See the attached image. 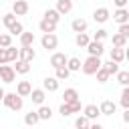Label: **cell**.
<instances>
[{
	"label": "cell",
	"mask_w": 129,
	"mask_h": 129,
	"mask_svg": "<svg viewBox=\"0 0 129 129\" xmlns=\"http://www.w3.org/2000/svg\"><path fill=\"white\" fill-rule=\"evenodd\" d=\"M101 64H103L101 56H87L85 62L81 64V71H83L85 75H95V73L101 69Z\"/></svg>",
	"instance_id": "obj_1"
},
{
	"label": "cell",
	"mask_w": 129,
	"mask_h": 129,
	"mask_svg": "<svg viewBox=\"0 0 129 129\" xmlns=\"http://www.w3.org/2000/svg\"><path fill=\"white\" fill-rule=\"evenodd\" d=\"M2 103H4L10 111H20V109H22V105H24L22 97H18L16 93H6V95H4V99H2Z\"/></svg>",
	"instance_id": "obj_2"
},
{
	"label": "cell",
	"mask_w": 129,
	"mask_h": 129,
	"mask_svg": "<svg viewBox=\"0 0 129 129\" xmlns=\"http://www.w3.org/2000/svg\"><path fill=\"white\" fill-rule=\"evenodd\" d=\"M16 73L12 69V64H0V81L2 83H14Z\"/></svg>",
	"instance_id": "obj_3"
},
{
	"label": "cell",
	"mask_w": 129,
	"mask_h": 129,
	"mask_svg": "<svg viewBox=\"0 0 129 129\" xmlns=\"http://www.w3.org/2000/svg\"><path fill=\"white\" fill-rule=\"evenodd\" d=\"M36 58V52L32 46H20L18 48V60H24V62H32Z\"/></svg>",
	"instance_id": "obj_4"
},
{
	"label": "cell",
	"mask_w": 129,
	"mask_h": 129,
	"mask_svg": "<svg viewBox=\"0 0 129 129\" xmlns=\"http://www.w3.org/2000/svg\"><path fill=\"white\" fill-rule=\"evenodd\" d=\"M40 44H42V48H46V50H54V48L58 46V38H56V34H42Z\"/></svg>",
	"instance_id": "obj_5"
},
{
	"label": "cell",
	"mask_w": 129,
	"mask_h": 129,
	"mask_svg": "<svg viewBox=\"0 0 129 129\" xmlns=\"http://www.w3.org/2000/svg\"><path fill=\"white\" fill-rule=\"evenodd\" d=\"M87 52H89V56H101L103 52H105V46H103V42H97V40H91L87 46Z\"/></svg>",
	"instance_id": "obj_6"
},
{
	"label": "cell",
	"mask_w": 129,
	"mask_h": 129,
	"mask_svg": "<svg viewBox=\"0 0 129 129\" xmlns=\"http://www.w3.org/2000/svg\"><path fill=\"white\" fill-rule=\"evenodd\" d=\"M83 115H85L89 121H97L99 115H101V111H99V107H97L95 103H91V105H85V107H83Z\"/></svg>",
	"instance_id": "obj_7"
},
{
	"label": "cell",
	"mask_w": 129,
	"mask_h": 129,
	"mask_svg": "<svg viewBox=\"0 0 129 129\" xmlns=\"http://www.w3.org/2000/svg\"><path fill=\"white\" fill-rule=\"evenodd\" d=\"M12 14H14V16H24V14H28V2H26V0H14V4H12Z\"/></svg>",
	"instance_id": "obj_8"
},
{
	"label": "cell",
	"mask_w": 129,
	"mask_h": 129,
	"mask_svg": "<svg viewBox=\"0 0 129 129\" xmlns=\"http://www.w3.org/2000/svg\"><path fill=\"white\" fill-rule=\"evenodd\" d=\"M67 60H69V56H67L64 52H52V56H50V67H52V69L67 67Z\"/></svg>",
	"instance_id": "obj_9"
},
{
	"label": "cell",
	"mask_w": 129,
	"mask_h": 129,
	"mask_svg": "<svg viewBox=\"0 0 129 129\" xmlns=\"http://www.w3.org/2000/svg\"><path fill=\"white\" fill-rule=\"evenodd\" d=\"M109 16H111V12H109V8H105V6H101V8H97V10L93 12V20H95V22H99V24L107 22V20H109Z\"/></svg>",
	"instance_id": "obj_10"
},
{
	"label": "cell",
	"mask_w": 129,
	"mask_h": 129,
	"mask_svg": "<svg viewBox=\"0 0 129 129\" xmlns=\"http://www.w3.org/2000/svg\"><path fill=\"white\" fill-rule=\"evenodd\" d=\"M113 20L117 24H129V10L127 8H117L113 12Z\"/></svg>",
	"instance_id": "obj_11"
},
{
	"label": "cell",
	"mask_w": 129,
	"mask_h": 129,
	"mask_svg": "<svg viewBox=\"0 0 129 129\" xmlns=\"http://www.w3.org/2000/svg\"><path fill=\"white\" fill-rule=\"evenodd\" d=\"M87 20L85 18H75L73 22H71V28H73V32L75 34H81V32H87Z\"/></svg>",
	"instance_id": "obj_12"
},
{
	"label": "cell",
	"mask_w": 129,
	"mask_h": 129,
	"mask_svg": "<svg viewBox=\"0 0 129 129\" xmlns=\"http://www.w3.org/2000/svg\"><path fill=\"white\" fill-rule=\"evenodd\" d=\"M125 58H127V50H125V48H115V46L111 48V60H113V62L121 64Z\"/></svg>",
	"instance_id": "obj_13"
},
{
	"label": "cell",
	"mask_w": 129,
	"mask_h": 129,
	"mask_svg": "<svg viewBox=\"0 0 129 129\" xmlns=\"http://www.w3.org/2000/svg\"><path fill=\"white\" fill-rule=\"evenodd\" d=\"M28 97L32 99V103H34V105H44V97H46V91H42V89H32Z\"/></svg>",
	"instance_id": "obj_14"
},
{
	"label": "cell",
	"mask_w": 129,
	"mask_h": 129,
	"mask_svg": "<svg viewBox=\"0 0 129 129\" xmlns=\"http://www.w3.org/2000/svg\"><path fill=\"white\" fill-rule=\"evenodd\" d=\"M99 111H101V115H113L115 111H117V105L113 103V101H109V99H105L101 105H99Z\"/></svg>",
	"instance_id": "obj_15"
},
{
	"label": "cell",
	"mask_w": 129,
	"mask_h": 129,
	"mask_svg": "<svg viewBox=\"0 0 129 129\" xmlns=\"http://www.w3.org/2000/svg\"><path fill=\"white\" fill-rule=\"evenodd\" d=\"M38 28H40V32H44V34H54L56 24L50 22V20H46V18H42V20L38 22Z\"/></svg>",
	"instance_id": "obj_16"
},
{
	"label": "cell",
	"mask_w": 129,
	"mask_h": 129,
	"mask_svg": "<svg viewBox=\"0 0 129 129\" xmlns=\"http://www.w3.org/2000/svg\"><path fill=\"white\" fill-rule=\"evenodd\" d=\"M42 91H48V93L58 91V81H56L54 77H46V79L42 81Z\"/></svg>",
	"instance_id": "obj_17"
},
{
	"label": "cell",
	"mask_w": 129,
	"mask_h": 129,
	"mask_svg": "<svg viewBox=\"0 0 129 129\" xmlns=\"http://www.w3.org/2000/svg\"><path fill=\"white\" fill-rule=\"evenodd\" d=\"M30 91H32V85H30L28 81H20V83L16 85V95H18V97H28Z\"/></svg>",
	"instance_id": "obj_18"
},
{
	"label": "cell",
	"mask_w": 129,
	"mask_h": 129,
	"mask_svg": "<svg viewBox=\"0 0 129 129\" xmlns=\"http://www.w3.org/2000/svg\"><path fill=\"white\" fill-rule=\"evenodd\" d=\"M54 10H56L60 16H62V14H69V12L73 10V0H58Z\"/></svg>",
	"instance_id": "obj_19"
},
{
	"label": "cell",
	"mask_w": 129,
	"mask_h": 129,
	"mask_svg": "<svg viewBox=\"0 0 129 129\" xmlns=\"http://www.w3.org/2000/svg\"><path fill=\"white\" fill-rule=\"evenodd\" d=\"M62 103H67V105H71V103H75V101H79V93H77V89H64V93H62Z\"/></svg>",
	"instance_id": "obj_20"
},
{
	"label": "cell",
	"mask_w": 129,
	"mask_h": 129,
	"mask_svg": "<svg viewBox=\"0 0 129 129\" xmlns=\"http://www.w3.org/2000/svg\"><path fill=\"white\" fill-rule=\"evenodd\" d=\"M36 115H38V119H40V121H48V119L52 117V109H50L48 105H40V107H38V111H36Z\"/></svg>",
	"instance_id": "obj_21"
},
{
	"label": "cell",
	"mask_w": 129,
	"mask_h": 129,
	"mask_svg": "<svg viewBox=\"0 0 129 129\" xmlns=\"http://www.w3.org/2000/svg\"><path fill=\"white\" fill-rule=\"evenodd\" d=\"M91 42V38H89V34L87 32H81V34H75V44L79 46V48H85L87 44Z\"/></svg>",
	"instance_id": "obj_22"
},
{
	"label": "cell",
	"mask_w": 129,
	"mask_h": 129,
	"mask_svg": "<svg viewBox=\"0 0 129 129\" xmlns=\"http://www.w3.org/2000/svg\"><path fill=\"white\" fill-rule=\"evenodd\" d=\"M81 58H77V56H71L69 60H67V69H69V73H77V71H81Z\"/></svg>",
	"instance_id": "obj_23"
},
{
	"label": "cell",
	"mask_w": 129,
	"mask_h": 129,
	"mask_svg": "<svg viewBox=\"0 0 129 129\" xmlns=\"http://www.w3.org/2000/svg\"><path fill=\"white\" fill-rule=\"evenodd\" d=\"M12 69H14V73H18V75H26V73H30V62L16 60V64H14Z\"/></svg>",
	"instance_id": "obj_24"
},
{
	"label": "cell",
	"mask_w": 129,
	"mask_h": 129,
	"mask_svg": "<svg viewBox=\"0 0 129 129\" xmlns=\"http://www.w3.org/2000/svg\"><path fill=\"white\" fill-rule=\"evenodd\" d=\"M20 44L22 46H32L34 44V32H22L20 34Z\"/></svg>",
	"instance_id": "obj_25"
},
{
	"label": "cell",
	"mask_w": 129,
	"mask_h": 129,
	"mask_svg": "<svg viewBox=\"0 0 129 129\" xmlns=\"http://www.w3.org/2000/svg\"><path fill=\"white\" fill-rule=\"evenodd\" d=\"M44 18H46V20H50V22H54V24H58L60 14H58L54 8H48V10H44Z\"/></svg>",
	"instance_id": "obj_26"
},
{
	"label": "cell",
	"mask_w": 129,
	"mask_h": 129,
	"mask_svg": "<svg viewBox=\"0 0 129 129\" xmlns=\"http://www.w3.org/2000/svg\"><path fill=\"white\" fill-rule=\"evenodd\" d=\"M22 32H24V26H22V22H18V20L8 28V34H10V36H20Z\"/></svg>",
	"instance_id": "obj_27"
},
{
	"label": "cell",
	"mask_w": 129,
	"mask_h": 129,
	"mask_svg": "<svg viewBox=\"0 0 129 129\" xmlns=\"http://www.w3.org/2000/svg\"><path fill=\"white\" fill-rule=\"evenodd\" d=\"M69 75H71V73H69L67 67H58V69H54V79H56V81H67Z\"/></svg>",
	"instance_id": "obj_28"
},
{
	"label": "cell",
	"mask_w": 129,
	"mask_h": 129,
	"mask_svg": "<svg viewBox=\"0 0 129 129\" xmlns=\"http://www.w3.org/2000/svg\"><path fill=\"white\" fill-rule=\"evenodd\" d=\"M38 121H40V119H38L36 111H30V113H26V115H24V123H26L28 127H34V125H36Z\"/></svg>",
	"instance_id": "obj_29"
},
{
	"label": "cell",
	"mask_w": 129,
	"mask_h": 129,
	"mask_svg": "<svg viewBox=\"0 0 129 129\" xmlns=\"http://www.w3.org/2000/svg\"><path fill=\"white\" fill-rule=\"evenodd\" d=\"M75 127H77V129H89V127H91V121H89L85 115H79V117L75 119Z\"/></svg>",
	"instance_id": "obj_30"
},
{
	"label": "cell",
	"mask_w": 129,
	"mask_h": 129,
	"mask_svg": "<svg viewBox=\"0 0 129 129\" xmlns=\"http://www.w3.org/2000/svg\"><path fill=\"white\" fill-rule=\"evenodd\" d=\"M101 67H103V69H105L109 75H117V73L121 71V69H119V64H117V62H113V60H109V62H103Z\"/></svg>",
	"instance_id": "obj_31"
},
{
	"label": "cell",
	"mask_w": 129,
	"mask_h": 129,
	"mask_svg": "<svg viewBox=\"0 0 129 129\" xmlns=\"http://www.w3.org/2000/svg\"><path fill=\"white\" fill-rule=\"evenodd\" d=\"M14 22H16V16H14L12 12H8V14H2V20H0V24H4L6 28H10Z\"/></svg>",
	"instance_id": "obj_32"
},
{
	"label": "cell",
	"mask_w": 129,
	"mask_h": 129,
	"mask_svg": "<svg viewBox=\"0 0 129 129\" xmlns=\"http://www.w3.org/2000/svg\"><path fill=\"white\" fill-rule=\"evenodd\" d=\"M113 46L115 48H125L127 46V38L121 34H113Z\"/></svg>",
	"instance_id": "obj_33"
},
{
	"label": "cell",
	"mask_w": 129,
	"mask_h": 129,
	"mask_svg": "<svg viewBox=\"0 0 129 129\" xmlns=\"http://www.w3.org/2000/svg\"><path fill=\"white\" fill-rule=\"evenodd\" d=\"M6 56H8V62H16L18 60V48L16 46H8L6 48Z\"/></svg>",
	"instance_id": "obj_34"
},
{
	"label": "cell",
	"mask_w": 129,
	"mask_h": 129,
	"mask_svg": "<svg viewBox=\"0 0 129 129\" xmlns=\"http://www.w3.org/2000/svg\"><path fill=\"white\" fill-rule=\"evenodd\" d=\"M117 81H119L123 87H127V85H129V71H119V73H117Z\"/></svg>",
	"instance_id": "obj_35"
},
{
	"label": "cell",
	"mask_w": 129,
	"mask_h": 129,
	"mask_svg": "<svg viewBox=\"0 0 129 129\" xmlns=\"http://www.w3.org/2000/svg\"><path fill=\"white\" fill-rule=\"evenodd\" d=\"M121 107H123V109H129V87H123V93H121Z\"/></svg>",
	"instance_id": "obj_36"
},
{
	"label": "cell",
	"mask_w": 129,
	"mask_h": 129,
	"mask_svg": "<svg viewBox=\"0 0 129 129\" xmlns=\"http://www.w3.org/2000/svg\"><path fill=\"white\" fill-rule=\"evenodd\" d=\"M12 46V36L6 32V34H0V48H8Z\"/></svg>",
	"instance_id": "obj_37"
},
{
	"label": "cell",
	"mask_w": 129,
	"mask_h": 129,
	"mask_svg": "<svg viewBox=\"0 0 129 129\" xmlns=\"http://www.w3.org/2000/svg\"><path fill=\"white\" fill-rule=\"evenodd\" d=\"M107 36H109V32H107L105 28H99V30H97V32L93 34V40H97V42H103V40H105Z\"/></svg>",
	"instance_id": "obj_38"
},
{
	"label": "cell",
	"mask_w": 129,
	"mask_h": 129,
	"mask_svg": "<svg viewBox=\"0 0 129 129\" xmlns=\"http://www.w3.org/2000/svg\"><path fill=\"white\" fill-rule=\"evenodd\" d=\"M95 75H97V81H99V83H107V81H109V77H111V75H109V73H107L103 67H101V69H99Z\"/></svg>",
	"instance_id": "obj_39"
},
{
	"label": "cell",
	"mask_w": 129,
	"mask_h": 129,
	"mask_svg": "<svg viewBox=\"0 0 129 129\" xmlns=\"http://www.w3.org/2000/svg\"><path fill=\"white\" fill-rule=\"evenodd\" d=\"M58 113H60L62 117H71V115H73V113H71V107H69L67 103H62V105L58 107Z\"/></svg>",
	"instance_id": "obj_40"
},
{
	"label": "cell",
	"mask_w": 129,
	"mask_h": 129,
	"mask_svg": "<svg viewBox=\"0 0 129 129\" xmlns=\"http://www.w3.org/2000/svg\"><path fill=\"white\" fill-rule=\"evenodd\" d=\"M117 34H121V36L129 38V24H119V32H117Z\"/></svg>",
	"instance_id": "obj_41"
},
{
	"label": "cell",
	"mask_w": 129,
	"mask_h": 129,
	"mask_svg": "<svg viewBox=\"0 0 129 129\" xmlns=\"http://www.w3.org/2000/svg\"><path fill=\"white\" fill-rule=\"evenodd\" d=\"M69 107H71V113H81V99L75 101V103H71Z\"/></svg>",
	"instance_id": "obj_42"
},
{
	"label": "cell",
	"mask_w": 129,
	"mask_h": 129,
	"mask_svg": "<svg viewBox=\"0 0 129 129\" xmlns=\"http://www.w3.org/2000/svg\"><path fill=\"white\" fill-rule=\"evenodd\" d=\"M0 64H8V56H6V48H0Z\"/></svg>",
	"instance_id": "obj_43"
},
{
	"label": "cell",
	"mask_w": 129,
	"mask_h": 129,
	"mask_svg": "<svg viewBox=\"0 0 129 129\" xmlns=\"http://www.w3.org/2000/svg\"><path fill=\"white\" fill-rule=\"evenodd\" d=\"M113 2H115V6H117V8H125L129 0H113Z\"/></svg>",
	"instance_id": "obj_44"
},
{
	"label": "cell",
	"mask_w": 129,
	"mask_h": 129,
	"mask_svg": "<svg viewBox=\"0 0 129 129\" xmlns=\"http://www.w3.org/2000/svg\"><path fill=\"white\" fill-rule=\"evenodd\" d=\"M123 121H125V123H129V109H125V111H123Z\"/></svg>",
	"instance_id": "obj_45"
},
{
	"label": "cell",
	"mask_w": 129,
	"mask_h": 129,
	"mask_svg": "<svg viewBox=\"0 0 129 129\" xmlns=\"http://www.w3.org/2000/svg\"><path fill=\"white\" fill-rule=\"evenodd\" d=\"M89 129H103V125H99V123H91Z\"/></svg>",
	"instance_id": "obj_46"
},
{
	"label": "cell",
	"mask_w": 129,
	"mask_h": 129,
	"mask_svg": "<svg viewBox=\"0 0 129 129\" xmlns=\"http://www.w3.org/2000/svg\"><path fill=\"white\" fill-rule=\"evenodd\" d=\"M4 95H6V91H4V89H2V87H0V101H2V99H4Z\"/></svg>",
	"instance_id": "obj_47"
},
{
	"label": "cell",
	"mask_w": 129,
	"mask_h": 129,
	"mask_svg": "<svg viewBox=\"0 0 129 129\" xmlns=\"http://www.w3.org/2000/svg\"><path fill=\"white\" fill-rule=\"evenodd\" d=\"M0 20H2V14H0Z\"/></svg>",
	"instance_id": "obj_48"
},
{
	"label": "cell",
	"mask_w": 129,
	"mask_h": 129,
	"mask_svg": "<svg viewBox=\"0 0 129 129\" xmlns=\"http://www.w3.org/2000/svg\"><path fill=\"white\" fill-rule=\"evenodd\" d=\"M30 129H34V127H30Z\"/></svg>",
	"instance_id": "obj_49"
}]
</instances>
